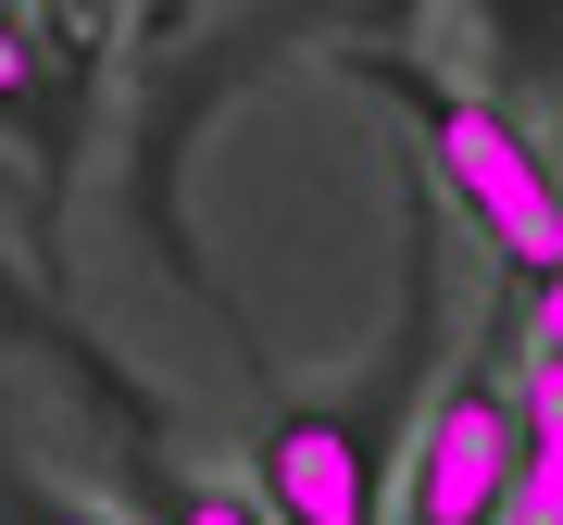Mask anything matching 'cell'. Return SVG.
Instances as JSON below:
<instances>
[{"label":"cell","mask_w":563,"mask_h":525,"mask_svg":"<svg viewBox=\"0 0 563 525\" xmlns=\"http://www.w3.org/2000/svg\"><path fill=\"white\" fill-rule=\"evenodd\" d=\"M25 525H113V513H88V501H25Z\"/></svg>","instance_id":"52a82bcc"},{"label":"cell","mask_w":563,"mask_h":525,"mask_svg":"<svg viewBox=\"0 0 563 525\" xmlns=\"http://www.w3.org/2000/svg\"><path fill=\"white\" fill-rule=\"evenodd\" d=\"M439 350H451V288H439V238H401V313H388L376 364L351 388H313V401H276L251 450V513L263 525H388L401 501V463H413V425L439 401Z\"/></svg>","instance_id":"6da1fadb"},{"label":"cell","mask_w":563,"mask_h":525,"mask_svg":"<svg viewBox=\"0 0 563 525\" xmlns=\"http://www.w3.org/2000/svg\"><path fill=\"white\" fill-rule=\"evenodd\" d=\"M163 525H263V513H251V488H225V476H188L176 501H163Z\"/></svg>","instance_id":"5b68a950"},{"label":"cell","mask_w":563,"mask_h":525,"mask_svg":"<svg viewBox=\"0 0 563 525\" xmlns=\"http://www.w3.org/2000/svg\"><path fill=\"white\" fill-rule=\"evenodd\" d=\"M351 76L376 88V101L413 113V150L439 163V188L463 201V225L501 250V276H514V288H551V276H563V176L539 163V138H526L501 101L426 76L413 51H351Z\"/></svg>","instance_id":"7a4b0ae2"},{"label":"cell","mask_w":563,"mask_h":525,"mask_svg":"<svg viewBox=\"0 0 563 525\" xmlns=\"http://www.w3.org/2000/svg\"><path fill=\"white\" fill-rule=\"evenodd\" d=\"M514 450H526L514 376H488L476 350H463V364L439 376V401H426V425H413V463H401L388 525H501V501H514Z\"/></svg>","instance_id":"3957f363"},{"label":"cell","mask_w":563,"mask_h":525,"mask_svg":"<svg viewBox=\"0 0 563 525\" xmlns=\"http://www.w3.org/2000/svg\"><path fill=\"white\" fill-rule=\"evenodd\" d=\"M526 364H563V276L526 288Z\"/></svg>","instance_id":"8992f818"},{"label":"cell","mask_w":563,"mask_h":525,"mask_svg":"<svg viewBox=\"0 0 563 525\" xmlns=\"http://www.w3.org/2000/svg\"><path fill=\"white\" fill-rule=\"evenodd\" d=\"M63 76H76V63H51V25L38 13H0V138L63 150V125H51V88Z\"/></svg>","instance_id":"277c9868"}]
</instances>
